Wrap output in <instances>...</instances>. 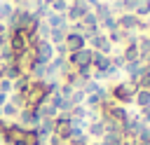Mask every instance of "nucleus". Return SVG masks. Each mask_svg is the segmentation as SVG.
Segmentation results:
<instances>
[{"label":"nucleus","instance_id":"obj_23","mask_svg":"<svg viewBox=\"0 0 150 145\" xmlns=\"http://www.w3.org/2000/svg\"><path fill=\"white\" fill-rule=\"evenodd\" d=\"M98 28H105L108 33H110V30H115V28H117V19H115V14H112V16H108V19H103V21L98 23Z\"/></svg>","mask_w":150,"mask_h":145},{"label":"nucleus","instance_id":"obj_9","mask_svg":"<svg viewBox=\"0 0 150 145\" xmlns=\"http://www.w3.org/2000/svg\"><path fill=\"white\" fill-rule=\"evenodd\" d=\"M63 44H66V49H68V51H77V49H84V47H87V40H84V35L68 30V33H66Z\"/></svg>","mask_w":150,"mask_h":145},{"label":"nucleus","instance_id":"obj_4","mask_svg":"<svg viewBox=\"0 0 150 145\" xmlns=\"http://www.w3.org/2000/svg\"><path fill=\"white\" fill-rule=\"evenodd\" d=\"M66 61H68L75 70H77V68H87V65H91V49L84 47V49H77V51H68Z\"/></svg>","mask_w":150,"mask_h":145},{"label":"nucleus","instance_id":"obj_19","mask_svg":"<svg viewBox=\"0 0 150 145\" xmlns=\"http://www.w3.org/2000/svg\"><path fill=\"white\" fill-rule=\"evenodd\" d=\"M66 28H56V30H52L49 33V42L52 44H63V40H66Z\"/></svg>","mask_w":150,"mask_h":145},{"label":"nucleus","instance_id":"obj_18","mask_svg":"<svg viewBox=\"0 0 150 145\" xmlns=\"http://www.w3.org/2000/svg\"><path fill=\"white\" fill-rule=\"evenodd\" d=\"M134 14H136L138 19L150 16V0H138V5H136V9H134Z\"/></svg>","mask_w":150,"mask_h":145},{"label":"nucleus","instance_id":"obj_27","mask_svg":"<svg viewBox=\"0 0 150 145\" xmlns=\"http://www.w3.org/2000/svg\"><path fill=\"white\" fill-rule=\"evenodd\" d=\"M0 91H2V94H7V96L12 94V82H9L7 77H0Z\"/></svg>","mask_w":150,"mask_h":145},{"label":"nucleus","instance_id":"obj_31","mask_svg":"<svg viewBox=\"0 0 150 145\" xmlns=\"http://www.w3.org/2000/svg\"><path fill=\"white\" fill-rule=\"evenodd\" d=\"M38 145H47V143H38Z\"/></svg>","mask_w":150,"mask_h":145},{"label":"nucleus","instance_id":"obj_8","mask_svg":"<svg viewBox=\"0 0 150 145\" xmlns=\"http://www.w3.org/2000/svg\"><path fill=\"white\" fill-rule=\"evenodd\" d=\"M87 12H91V7H89V5L70 2V5H68V12H66V19H68V23H75V21H82V16H84Z\"/></svg>","mask_w":150,"mask_h":145},{"label":"nucleus","instance_id":"obj_30","mask_svg":"<svg viewBox=\"0 0 150 145\" xmlns=\"http://www.w3.org/2000/svg\"><path fill=\"white\" fill-rule=\"evenodd\" d=\"M42 2H45V5H52V2H54V0H42ZM68 2H70V0H68Z\"/></svg>","mask_w":150,"mask_h":145},{"label":"nucleus","instance_id":"obj_24","mask_svg":"<svg viewBox=\"0 0 150 145\" xmlns=\"http://www.w3.org/2000/svg\"><path fill=\"white\" fill-rule=\"evenodd\" d=\"M84 96H87V94H84L82 89H75V91L70 94V103H73V105H84Z\"/></svg>","mask_w":150,"mask_h":145},{"label":"nucleus","instance_id":"obj_1","mask_svg":"<svg viewBox=\"0 0 150 145\" xmlns=\"http://www.w3.org/2000/svg\"><path fill=\"white\" fill-rule=\"evenodd\" d=\"M136 89H138V87H136L134 82L124 80V82H115V84L108 89V96H110V101L117 103V105H129V103H134Z\"/></svg>","mask_w":150,"mask_h":145},{"label":"nucleus","instance_id":"obj_28","mask_svg":"<svg viewBox=\"0 0 150 145\" xmlns=\"http://www.w3.org/2000/svg\"><path fill=\"white\" fill-rule=\"evenodd\" d=\"M138 117L150 126V105H145V108H141V112H138Z\"/></svg>","mask_w":150,"mask_h":145},{"label":"nucleus","instance_id":"obj_7","mask_svg":"<svg viewBox=\"0 0 150 145\" xmlns=\"http://www.w3.org/2000/svg\"><path fill=\"white\" fill-rule=\"evenodd\" d=\"M105 131H108V129H105V122L98 119V117H96V119H89V122H87V129H84V133H87L91 140H101Z\"/></svg>","mask_w":150,"mask_h":145},{"label":"nucleus","instance_id":"obj_14","mask_svg":"<svg viewBox=\"0 0 150 145\" xmlns=\"http://www.w3.org/2000/svg\"><path fill=\"white\" fill-rule=\"evenodd\" d=\"M91 12H94V16L98 19V23H101L103 19L112 16V9H110V5H108V2H98V5H96V7L91 9Z\"/></svg>","mask_w":150,"mask_h":145},{"label":"nucleus","instance_id":"obj_25","mask_svg":"<svg viewBox=\"0 0 150 145\" xmlns=\"http://www.w3.org/2000/svg\"><path fill=\"white\" fill-rule=\"evenodd\" d=\"M136 87H138V89H148V91H150V72H148V70H145V72L138 77Z\"/></svg>","mask_w":150,"mask_h":145},{"label":"nucleus","instance_id":"obj_15","mask_svg":"<svg viewBox=\"0 0 150 145\" xmlns=\"http://www.w3.org/2000/svg\"><path fill=\"white\" fill-rule=\"evenodd\" d=\"M134 103H136L138 108L150 105V91H148V89H136V94H134Z\"/></svg>","mask_w":150,"mask_h":145},{"label":"nucleus","instance_id":"obj_26","mask_svg":"<svg viewBox=\"0 0 150 145\" xmlns=\"http://www.w3.org/2000/svg\"><path fill=\"white\" fill-rule=\"evenodd\" d=\"M110 63H112V65H115L117 70H122L127 61H124V56H122V54H112V56H110Z\"/></svg>","mask_w":150,"mask_h":145},{"label":"nucleus","instance_id":"obj_10","mask_svg":"<svg viewBox=\"0 0 150 145\" xmlns=\"http://www.w3.org/2000/svg\"><path fill=\"white\" fill-rule=\"evenodd\" d=\"M124 72H127V77H129V82H138V77L145 72V65H143V61L138 58V61H129V63H124V68H122Z\"/></svg>","mask_w":150,"mask_h":145},{"label":"nucleus","instance_id":"obj_13","mask_svg":"<svg viewBox=\"0 0 150 145\" xmlns=\"http://www.w3.org/2000/svg\"><path fill=\"white\" fill-rule=\"evenodd\" d=\"M21 75H26V72H23V68H21L19 63H14V61H12V63H7V68H5V77H7L9 82L19 80Z\"/></svg>","mask_w":150,"mask_h":145},{"label":"nucleus","instance_id":"obj_6","mask_svg":"<svg viewBox=\"0 0 150 145\" xmlns=\"http://www.w3.org/2000/svg\"><path fill=\"white\" fill-rule=\"evenodd\" d=\"M91 47V51H98V54H105V56H110L112 54V44H110V40H108V35L105 33H96L91 40H87Z\"/></svg>","mask_w":150,"mask_h":145},{"label":"nucleus","instance_id":"obj_3","mask_svg":"<svg viewBox=\"0 0 150 145\" xmlns=\"http://www.w3.org/2000/svg\"><path fill=\"white\" fill-rule=\"evenodd\" d=\"M40 122H42V115L38 108H23L16 115V124H21L23 129H35Z\"/></svg>","mask_w":150,"mask_h":145},{"label":"nucleus","instance_id":"obj_17","mask_svg":"<svg viewBox=\"0 0 150 145\" xmlns=\"http://www.w3.org/2000/svg\"><path fill=\"white\" fill-rule=\"evenodd\" d=\"M40 138L35 133V129H23V136H21V143L19 145H38Z\"/></svg>","mask_w":150,"mask_h":145},{"label":"nucleus","instance_id":"obj_5","mask_svg":"<svg viewBox=\"0 0 150 145\" xmlns=\"http://www.w3.org/2000/svg\"><path fill=\"white\" fill-rule=\"evenodd\" d=\"M70 133H73V122H70V117H68V115H59V117L54 119V136H59L63 143H68V140H70Z\"/></svg>","mask_w":150,"mask_h":145},{"label":"nucleus","instance_id":"obj_22","mask_svg":"<svg viewBox=\"0 0 150 145\" xmlns=\"http://www.w3.org/2000/svg\"><path fill=\"white\" fill-rule=\"evenodd\" d=\"M35 33H38V37H40V40H49V33H52V28L47 26V21H40Z\"/></svg>","mask_w":150,"mask_h":145},{"label":"nucleus","instance_id":"obj_29","mask_svg":"<svg viewBox=\"0 0 150 145\" xmlns=\"http://www.w3.org/2000/svg\"><path fill=\"white\" fill-rule=\"evenodd\" d=\"M5 103H7V94H2V91H0V108H2Z\"/></svg>","mask_w":150,"mask_h":145},{"label":"nucleus","instance_id":"obj_11","mask_svg":"<svg viewBox=\"0 0 150 145\" xmlns=\"http://www.w3.org/2000/svg\"><path fill=\"white\" fill-rule=\"evenodd\" d=\"M45 21H47V26H49L52 30H56V28H66V30H68V19H66V14H54V12H49V14L45 16Z\"/></svg>","mask_w":150,"mask_h":145},{"label":"nucleus","instance_id":"obj_21","mask_svg":"<svg viewBox=\"0 0 150 145\" xmlns=\"http://www.w3.org/2000/svg\"><path fill=\"white\" fill-rule=\"evenodd\" d=\"M105 35H108L110 44H117V42H124V40H127V33L120 30V28H115V30H110V33H105Z\"/></svg>","mask_w":150,"mask_h":145},{"label":"nucleus","instance_id":"obj_12","mask_svg":"<svg viewBox=\"0 0 150 145\" xmlns=\"http://www.w3.org/2000/svg\"><path fill=\"white\" fill-rule=\"evenodd\" d=\"M138 58L141 61H145L148 56H150V35L148 33H143V35H138Z\"/></svg>","mask_w":150,"mask_h":145},{"label":"nucleus","instance_id":"obj_20","mask_svg":"<svg viewBox=\"0 0 150 145\" xmlns=\"http://www.w3.org/2000/svg\"><path fill=\"white\" fill-rule=\"evenodd\" d=\"M68 0H54L52 5H49V12H54V14H66L68 12Z\"/></svg>","mask_w":150,"mask_h":145},{"label":"nucleus","instance_id":"obj_2","mask_svg":"<svg viewBox=\"0 0 150 145\" xmlns=\"http://www.w3.org/2000/svg\"><path fill=\"white\" fill-rule=\"evenodd\" d=\"M30 49H33V61H35V63L47 65V63L54 58V44H52L49 40H38Z\"/></svg>","mask_w":150,"mask_h":145},{"label":"nucleus","instance_id":"obj_16","mask_svg":"<svg viewBox=\"0 0 150 145\" xmlns=\"http://www.w3.org/2000/svg\"><path fill=\"white\" fill-rule=\"evenodd\" d=\"M0 115H2V119H16V115H19V108L14 105V103H5L2 108H0Z\"/></svg>","mask_w":150,"mask_h":145}]
</instances>
